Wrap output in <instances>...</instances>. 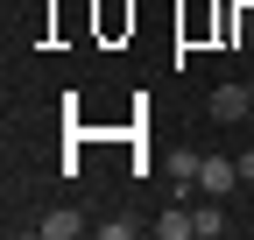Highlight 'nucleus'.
Returning a JSON list of instances; mask_svg holds the SVG:
<instances>
[{
    "label": "nucleus",
    "mask_w": 254,
    "mask_h": 240,
    "mask_svg": "<svg viewBox=\"0 0 254 240\" xmlns=\"http://www.w3.org/2000/svg\"><path fill=\"white\" fill-rule=\"evenodd\" d=\"M190 226H198V240H219V233H226V212H219V198H205V191H198V205H190Z\"/></svg>",
    "instance_id": "nucleus-4"
},
{
    "label": "nucleus",
    "mask_w": 254,
    "mask_h": 240,
    "mask_svg": "<svg viewBox=\"0 0 254 240\" xmlns=\"http://www.w3.org/2000/svg\"><path fill=\"white\" fill-rule=\"evenodd\" d=\"M240 184H254V148H240Z\"/></svg>",
    "instance_id": "nucleus-5"
},
{
    "label": "nucleus",
    "mask_w": 254,
    "mask_h": 240,
    "mask_svg": "<svg viewBox=\"0 0 254 240\" xmlns=\"http://www.w3.org/2000/svg\"><path fill=\"white\" fill-rule=\"evenodd\" d=\"M205 106H212V120H219V127H233V120H247V113H254V85H219Z\"/></svg>",
    "instance_id": "nucleus-2"
},
{
    "label": "nucleus",
    "mask_w": 254,
    "mask_h": 240,
    "mask_svg": "<svg viewBox=\"0 0 254 240\" xmlns=\"http://www.w3.org/2000/svg\"><path fill=\"white\" fill-rule=\"evenodd\" d=\"M198 191L205 198H233L240 191V156H198Z\"/></svg>",
    "instance_id": "nucleus-1"
},
{
    "label": "nucleus",
    "mask_w": 254,
    "mask_h": 240,
    "mask_svg": "<svg viewBox=\"0 0 254 240\" xmlns=\"http://www.w3.org/2000/svg\"><path fill=\"white\" fill-rule=\"evenodd\" d=\"M36 233H43V240H78V233H85V219L71 212V205H57V212H43V219H36Z\"/></svg>",
    "instance_id": "nucleus-3"
}]
</instances>
